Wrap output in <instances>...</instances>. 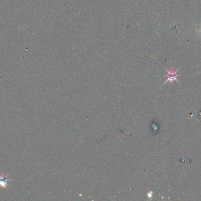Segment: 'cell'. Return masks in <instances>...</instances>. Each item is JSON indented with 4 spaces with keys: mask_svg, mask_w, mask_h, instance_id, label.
Instances as JSON below:
<instances>
[{
    "mask_svg": "<svg viewBox=\"0 0 201 201\" xmlns=\"http://www.w3.org/2000/svg\"><path fill=\"white\" fill-rule=\"evenodd\" d=\"M167 76V80L165 82V83L168 81L173 82L174 80H177V78L178 77V75L177 74V71H175L172 69L171 71L168 72Z\"/></svg>",
    "mask_w": 201,
    "mask_h": 201,
    "instance_id": "6da1fadb",
    "label": "cell"
}]
</instances>
